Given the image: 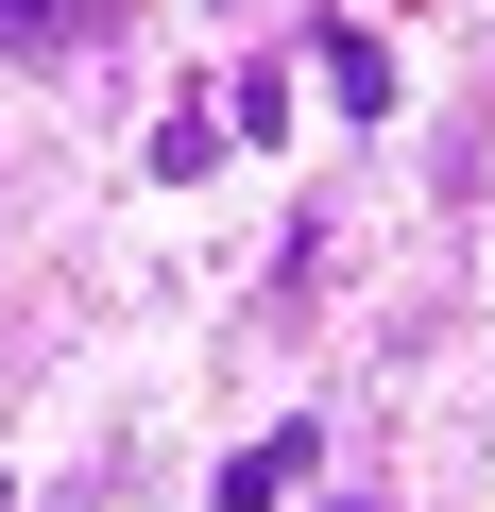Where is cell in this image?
<instances>
[{
    "instance_id": "6da1fadb",
    "label": "cell",
    "mask_w": 495,
    "mask_h": 512,
    "mask_svg": "<svg viewBox=\"0 0 495 512\" xmlns=\"http://www.w3.org/2000/svg\"><path fill=\"white\" fill-rule=\"evenodd\" d=\"M308 478H325V427L291 410V427H257V444H239V461H222V495H205V512H291Z\"/></svg>"
},
{
    "instance_id": "7a4b0ae2",
    "label": "cell",
    "mask_w": 495,
    "mask_h": 512,
    "mask_svg": "<svg viewBox=\"0 0 495 512\" xmlns=\"http://www.w3.org/2000/svg\"><path fill=\"white\" fill-rule=\"evenodd\" d=\"M325 86H342V103H359V120H393V52H376V35H359V18H342V35H325Z\"/></svg>"
},
{
    "instance_id": "5b68a950",
    "label": "cell",
    "mask_w": 495,
    "mask_h": 512,
    "mask_svg": "<svg viewBox=\"0 0 495 512\" xmlns=\"http://www.w3.org/2000/svg\"><path fill=\"white\" fill-rule=\"evenodd\" d=\"M342 512H359V495H342Z\"/></svg>"
},
{
    "instance_id": "277c9868",
    "label": "cell",
    "mask_w": 495,
    "mask_h": 512,
    "mask_svg": "<svg viewBox=\"0 0 495 512\" xmlns=\"http://www.w3.org/2000/svg\"><path fill=\"white\" fill-rule=\"evenodd\" d=\"M0 512H18V478H0Z\"/></svg>"
},
{
    "instance_id": "3957f363",
    "label": "cell",
    "mask_w": 495,
    "mask_h": 512,
    "mask_svg": "<svg viewBox=\"0 0 495 512\" xmlns=\"http://www.w3.org/2000/svg\"><path fill=\"white\" fill-rule=\"evenodd\" d=\"M69 35V0H0V52H52Z\"/></svg>"
}]
</instances>
